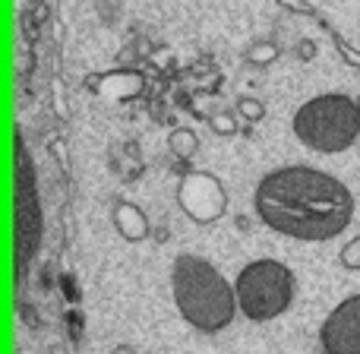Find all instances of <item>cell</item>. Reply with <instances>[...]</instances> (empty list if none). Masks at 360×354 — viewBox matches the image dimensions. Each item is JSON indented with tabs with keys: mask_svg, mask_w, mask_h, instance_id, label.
I'll return each mask as SVG.
<instances>
[{
	"mask_svg": "<svg viewBox=\"0 0 360 354\" xmlns=\"http://www.w3.org/2000/svg\"><path fill=\"white\" fill-rule=\"evenodd\" d=\"M256 212L272 231L294 241H332L351 225L354 196L338 177L291 165L266 175L256 187Z\"/></svg>",
	"mask_w": 360,
	"mask_h": 354,
	"instance_id": "cell-1",
	"label": "cell"
},
{
	"mask_svg": "<svg viewBox=\"0 0 360 354\" xmlns=\"http://www.w3.org/2000/svg\"><path fill=\"white\" fill-rule=\"evenodd\" d=\"M171 288H174L180 317L199 332H221L224 326H231L234 310L240 307L228 279L209 260L193 253L177 256Z\"/></svg>",
	"mask_w": 360,
	"mask_h": 354,
	"instance_id": "cell-2",
	"label": "cell"
},
{
	"mask_svg": "<svg viewBox=\"0 0 360 354\" xmlns=\"http://www.w3.org/2000/svg\"><path fill=\"white\" fill-rule=\"evenodd\" d=\"M294 133L313 152H345L360 137V105L348 95H316L294 114Z\"/></svg>",
	"mask_w": 360,
	"mask_h": 354,
	"instance_id": "cell-3",
	"label": "cell"
},
{
	"mask_svg": "<svg viewBox=\"0 0 360 354\" xmlns=\"http://www.w3.org/2000/svg\"><path fill=\"white\" fill-rule=\"evenodd\" d=\"M237 304L253 323H269L281 317L294 301V279L278 260H256L237 275Z\"/></svg>",
	"mask_w": 360,
	"mask_h": 354,
	"instance_id": "cell-4",
	"label": "cell"
},
{
	"mask_svg": "<svg viewBox=\"0 0 360 354\" xmlns=\"http://www.w3.org/2000/svg\"><path fill=\"white\" fill-rule=\"evenodd\" d=\"M319 345L332 354H360V294L342 301L319 329Z\"/></svg>",
	"mask_w": 360,
	"mask_h": 354,
	"instance_id": "cell-5",
	"label": "cell"
},
{
	"mask_svg": "<svg viewBox=\"0 0 360 354\" xmlns=\"http://www.w3.org/2000/svg\"><path fill=\"white\" fill-rule=\"evenodd\" d=\"M177 199L186 212H190L196 222H215L224 212V190L212 175H202V171H193L180 180Z\"/></svg>",
	"mask_w": 360,
	"mask_h": 354,
	"instance_id": "cell-6",
	"label": "cell"
},
{
	"mask_svg": "<svg viewBox=\"0 0 360 354\" xmlns=\"http://www.w3.org/2000/svg\"><path fill=\"white\" fill-rule=\"evenodd\" d=\"M114 225H117V231L127 241H143V237L149 234V222H146V215L133 203L114 206Z\"/></svg>",
	"mask_w": 360,
	"mask_h": 354,
	"instance_id": "cell-7",
	"label": "cell"
},
{
	"mask_svg": "<svg viewBox=\"0 0 360 354\" xmlns=\"http://www.w3.org/2000/svg\"><path fill=\"white\" fill-rule=\"evenodd\" d=\"M171 146H174L180 156H190V152L196 149V137H193L190 130H177L174 137H171Z\"/></svg>",
	"mask_w": 360,
	"mask_h": 354,
	"instance_id": "cell-8",
	"label": "cell"
},
{
	"mask_svg": "<svg viewBox=\"0 0 360 354\" xmlns=\"http://www.w3.org/2000/svg\"><path fill=\"white\" fill-rule=\"evenodd\" d=\"M342 263L348 269H360V237H354L351 244H345L342 250Z\"/></svg>",
	"mask_w": 360,
	"mask_h": 354,
	"instance_id": "cell-9",
	"label": "cell"
},
{
	"mask_svg": "<svg viewBox=\"0 0 360 354\" xmlns=\"http://www.w3.org/2000/svg\"><path fill=\"white\" fill-rule=\"evenodd\" d=\"M240 111L247 114V118H253V120H259L262 118V105L259 101H250V99H240Z\"/></svg>",
	"mask_w": 360,
	"mask_h": 354,
	"instance_id": "cell-10",
	"label": "cell"
},
{
	"mask_svg": "<svg viewBox=\"0 0 360 354\" xmlns=\"http://www.w3.org/2000/svg\"><path fill=\"white\" fill-rule=\"evenodd\" d=\"M215 130L218 133H231V130H234V124H231L228 118H215Z\"/></svg>",
	"mask_w": 360,
	"mask_h": 354,
	"instance_id": "cell-11",
	"label": "cell"
},
{
	"mask_svg": "<svg viewBox=\"0 0 360 354\" xmlns=\"http://www.w3.org/2000/svg\"><path fill=\"white\" fill-rule=\"evenodd\" d=\"M357 105H360V101H357Z\"/></svg>",
	"mask_w": 360,
	"mask_h": 354,
	"instance_id": "cell-12",
	"label": "cell"
}]
</instances>
